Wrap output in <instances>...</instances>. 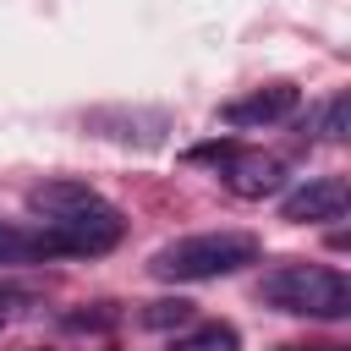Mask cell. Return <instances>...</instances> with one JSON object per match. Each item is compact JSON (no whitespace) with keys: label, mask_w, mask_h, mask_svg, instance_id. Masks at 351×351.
I'll return each mask as SVG.
<instances>
[{"label":"cell","mask_w":351,"mask_h":351,"mask_svg":"<svg viewBox=\"0 0 351 351\" xmlns=\"http://www.w3.org/2000/svg\"><path fill=\"white\" fill-rule=\"evenodd\" d=\"M27 208L38 214V230L49 241V252H110L126 236V219L115 203H104L93 186L82 181H44L27 192Z\"/></svg>","instance_id":"cell-1"},{"label":"cell","mask_w":351,"mask_h":351,"mask_svg":"<svg viewBox=\"0 0 351 351\" xmlns=\"http://www.w3.org/2000/svg\"><path fill=\"white\" fill-rule=\"evenodd\" d=\"M258 263V241L247 230H203V236H181L170 247L154 252V274L159 280H176V285H197V280H219V274H236Z\"/></svg>","instance_id":"cell-2"},{"label":"cell","mask_w":351,"mask_h":351,"mask_svg":"<svg viewBox=\"0 0 351 351\" xmlns=\"http://www.w3.org/2000/svg\"><path fill=\"white\" fill-rule=\"evenodd\" d=\"M258 296L280 313H302V318H346L351 313V280L329 263H280L263 274Z\"/></svg>","instance_id":"cell-3"},{"label":"cell","mask_w":351,"mask_h":351,"mask_svg":"<svg viewBox=\"0 0 351 351\" xmlns=\"http://www.w3.org/2000/svg\"><path fill=\"white\" fill-rule=\"evenodd\" d=\"M296 99H302V93H296L291 82H263V88L230 99V104L219 110V121L236 126V132H247V126H274V121H285V115L296 110Z\"/></svg>","instance_id":"cell-4"},{"label":"cell","mask_w":351,"mask_h":351,"mask_svg":"<svg viewBox=\"0 0 351 351\" xmlns=\"http://www.w3.org/2000/svg\"><path fill=\"white\" fill-rule=\"evenodd\" d=\"M340 214H346V181L340 176H318V181L285 192V203H280V219H291V225H324Z\"/></svg>","instance_id":"cell-5"},{"label":"cell","mask_w":351,"mask_h":351,"mask_svg":"<svg viewBox=\"0 0 351 351\" xmlns=\"http://www.w3.org/2000/svg\"><path fill=\"white\" fill-rule=\"evenodd\" d=\"M225 186H230L236 197H269V192L285 186V165H280V159H263V154H230Z\"/></svg>","instance_id":"cell-6"},{"label":"cell","mask_w":351,"mask_h":351,"mask_svg":"<svg viewBox=\"0 0 351 351\" xmlns=\"http://www.w3.org/2000/svg\"><path fill=\"white\" fill-rule=\"evenodd\" d=\"M44 258H55L44 230H22V225L0 219V263H44Z\"/></svg>","instance_id":"cell-7"},{"label":"cell","mask_w":351,"mask_h":351,"mask_svg":"<svg viewBox=\"0 0 351 351\" xmlns=\"http://www.w3.org/2000/svg\"><path fill=\"white\" fill-rule=\"evenodd\" d=\"M236 346H241L236 324H197L192 335L176 340V351H236Z\"/></svg>","instance_id":"cell-8"},{"label":"cell","mask_w":351,"mask_h":351,"mask_svg":"<svg viewBox=\"0 0 351 351\" xmlns=\"http://www.w3.org/2000/svg\"><path fill=\"white\" fill-rule=\"evenodd\" d=\"M143 324H148V329H181V324H192V302H181V296H176V302H154V307L143 313Z\"/></svg>","instance_id":"cell-9"},{"label":"cell","mask_w":351,"mask_h":351,"mask_svg":"<svg viewBox=\"0 0 351 351\" xmlns=\"http://www.w3.org/2000/svg\"><path fill=\"white\" fill-rule=\"evenodd\" d=\"M346 110H351V104H346V93H340V99H329V110H324V137H329V143H340V137H346Z\"/></svg>","instance_id":"cell-10"},{"label":"cell","mask_w":351,"mask_h":351,"mask_svg":"<svg viewBox=\"0 0 351 351\" xmlns=\"http://www.w3.org/2000/svg\"><path fill=\"white\" fill-rule=\"evenodd\" d=\"M0 324H5V302H0Z\"/></svg>","instance_id":"cell-11"},{"label":"cell","mask_w":351,"mask_h":351,"mask_svg":"<svg viewBox=\"0 0 351 351\" xmlns=\"http://www.w3.org/2000/svg\"><path fill=\"white\" fill-rule=\"evenodd\" d=\"M27 351H44V346H27Z\"/></svg>","instance_id":"cell-12"},{"label":"cell","mask_w":351,"mask_h":351,"mask_svg":"<svg viewBox=\"0 0 351 351\" xmlns=\"http://www.w3.org/2000/svg\"><path fill=\"white\" fill-rule=\"evenodd\" d=\"M285 351H296V346H285Z\"/></svg>","instance_id":"cell-13"}]
</instances>
